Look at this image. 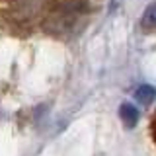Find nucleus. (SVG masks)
I'll list each match as a JSON object with an SVG mask.
<instances>
[{"mask_svg": "<svg viewBox=\"0 0 156 156\" xmlns=\"http://www.w3.org/2000/svg\"><path fill=\"white\" fill-rule=\"evenodd\" d=\"M119 117H121V121L125 123L127 129H133V127L139 123V111H136V107L131 105V104H121Z\"/></svg>", "mask_w": 156, "mask_h": 156, "instance_id": "1", "label": "nucleus"}, {"mask_svg": "<svg viewBox=\"0 0 156 156\" xmlns=\"http://www.w3.org/2000/svg\"><path fill=\"white\" fill-rule=\"evenodd\" d=\"M135 98H136L139 104L148 105V104H152V101L156 100V88L148 86V84H143V86H139L135 90Z\"/></svg>", "mask_w": 156, "mask_h": 156, "instance_id": "2", "label": "nucleus"}, {"mask_svg": "<svg viewBox=\"0 0 156 156\" xmlns=\"http://www.w3.org/2000/svg\"><path fill=\"white\" fill-rule=\"evenodd\" d=\"M140 26H143L146 31H150V29H156V2H152L148 8L144 10L143 20H140Z\"/></svg>", "mask_w": 156, "mask_h": 156, "instance_id": "3", "label": "nucleus"}, {"mask_svg": "<svg viewBox=\"0 0 156 156\" xmlns=\"http://www.w3.org/2000/svg\"><path fill=\"white\" fill-rule=\"evenodd\" d=\"M150 135H152V139H154V143H156V111H154V115H152V121H150Z\"/></svg>", "mask_w": 156, "mask_h": 156, "instance_id": "4", "label": "nucleus"}]
</instances>
